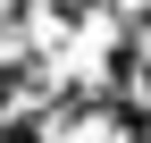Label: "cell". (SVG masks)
<instances>
[{
  "label": "cell",
  "instance_id": "6da1fadb",
  "mask_svg": "<svg viewBox=\"0 0 151 143\" xmlns=\"http://www.w3.org/2000/svg\"><path fill=\"white\" fill-rule=\"evenodd\" d=\"M0 143H50V126H42V118H17V126L0 118Z\"/></svg>",
  "mask_w": 151,
  "mask_h": 143
}]
</instances>
